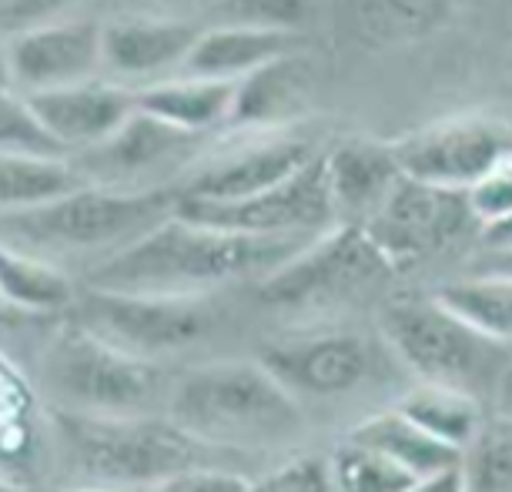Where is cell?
<instances>
[{
  "label": "cell",
  "instance_id": "d4e9b609",
  "mask_svg": "<svg viewBox=\"0 0 512 492\" xmlns=\"http://www.w3.org/2000/svg\"><path fill=\"white\" fill-rule=\"evenodd\" d=\"M402 416H409L415 426H422L429 436H436L449 446L466 452L469 442L479 436L482 416H479V399L462 389H449V385H432L422 382L419 389L409 392L395 405Z\"/></svg>",
  "mask_w": 512,
  "mask_h": 492
},
{
  "label": "cell",
  "instance_id": "9c48e42d",
  "mask_svg": "<svg viewBox=\"0 0 512 492\" xmlns=\"http://www.w3.org/2000/svg\"><path fill=\"white\" fill-rule=\"evenodd\" d=\"M472 221L476 218L462 188H442L399 175L382 205L359 228L395 272V268H412L422 258L442 252Z\"/></svg>",
  "mask_w": 512,
  "mask_h": 492
},
{
  "label": "cell",
  "instance_id": "f546056e",
  "mask_svg": "<svg viewBox=\"0 0 512 492\" xmlns=\"http://www.w3.org/2000/svg\"><path fill=\"white\" fill-rule=\"evenodd\" d=\"M0 151L4 154H71L44 121L31 98L17 88H0Z\"/></svg>",
  "mask_w": 512,
  "mask_h": 492
},
{
  "label": "cell",
  "instance_id": "836d02e7",
  "mask_svg": "<svg viewBox=\"0 0 512 492\" xmlns=\"http://www.w3.org/2000/svg\"><path fill=\"white\" fill-rule=\"evenodd\" d=\"M164 492H251L258 482H251L245 472L225 466V462H201L178 476H171L161 486Z\"/></svg>",
  "mask_w": 512,
  "mask_h": 492
},
{
  "label": "cell",
  "instance_id": "74e56055",
  "mask_svg": "<svg viewBox=\"0 0 512 492\" xmlns=\"http://www.w3.org/2000/svg\"><path fill=\"white\" fill-rule=\"evenodd\" d=\"M0 88H14V64H11V34L0 31Z\"/></svg>",
  "mask_w": 512,
  "mask_h": 492
},
{
  "label": "cell",
  "instance_id": "ffe728a7",
  "mask_svg": "<svg viewBox=\"0 0 512 492\" xmlns=\"http://www.w3.org/2000/svg\"><path fill=\"white\" fill-rule=\"evenodd\" d=\"M298 47H305L302 34L218 21L215 27H201L198 41L191 44L181 71L238 81V77L251 74L255 67L275 61V57H282V54H292Z\"/></svg>",
  "mask_w": 512,
  "mask_h": 492
},
{
  "label": "cell",
  "instance_id": "7402d4cb",
  "mask_svg": "<svg viewBox=\"0 0 512 492\" xmlns=\"http://www.w3.org/2000/svg\"><path fill=\"white\" fill-rule=\"evenodd\" d=\"M352 442H362V446H372L385 452L392 462L409 472L415 479V489L425 492L432 479L442 476L449 469H459L466 452L449 446L436 436H429L422 426H415L409 416H402L399 409L392 412H382V416H372L365 419L362 426L352 429Z\"/></svg>",
  "mask_w": 512,
  "mask_h": 492
},
{
  "label": "cell",
  "instance_id": "603a6c76",
  "mask_svg": "<svg viewBox=\"0 0 512 492\" xmlns=\"http://www.w3.org/2000/svg\"><path fill=\"white\" fill-rule=\"evenodd\" d=\"M77 285L67 268L0 241V302L27 315H64L74 305Z\"/></svg>",
  "mask_w": 512,
  "mask_h": 492
},
{
  "label": "cell",
  "instance_id": "d6986e66",
  "mask_svg": "<svg viewBox=\"0 0 512 492\" xmlns=\"http://www.w3.org/2000/svg\"><path fill=\"white\" fill-rule=\"evenodd\" d=\"M325 175L335 218H342V225H362L385 201L402 168L392 144L349 138L325 151Z\"/></svg>",
  "mask_w": 512,
  "mask_h": 492
},
{
  "label": "cell",
  "instance_id": "1f68e13d",
  "mask_svg": "<svg viewBox=\"0 0 512 492\" xmlns=\"http://www.w3.org/2000/svg\"><path fill=\"white\" fill-rule=\"evenodd\" d=\"M466 195H469L472 218H476L479 225H489V221L509 215L512 211V148L502 154L479 181H472L466 188Z\"/></svg>",
  "mask_w": 512,
  "mask_h": 492
},
{
  "label": "cell",
  "instance_id": "9a60e30c",
  "mask_svg": "<svg viewBox=\"0 0 512 492\" xmlns=\"http://www.w3.org/2000/svg\"><path fill=\"white\" fill-rule=\"evenodd\" d=\"M14 88L24 94L64 88L101 74V24L64 17L11 34Z\"/></svg>",
  "mask_w": 512,
  "mask_h": 492
},
{
  "label": "cell",
  "instance_id": "4dcf8cb0",
  "mask_svg": "<svg viewBox=\"0 0 512 492\" xmlns=\"http://www.w3.org/2000/svg\"><path fill=\"white\" fill-rule=\"evenodd\" d=\"M469 449L472 452L462 459L466 489L512 492V419L479 429V436L469 442Z\"/></svg>",
  "mask_w": 512,
  "mask_h": 492
},
{
  "label": "cell",
  "instance_id": "277c9868",
  "mask_svg": "<svg viewBox=\"0 0 512 492\" xmlns=\"http://www.w3.org/2000/svg\"><path fill=\"white\" fill-rule=\"evenodd\" d=\"M168 419L218 449H241L295 429L298 402L262 362L225 359L175 379Z\"/></svg>",
  "mask_w": 512,
  "mask_h": 492
},
{
  "label": "cell",
  "instance_id": "2e32d148",
  "mask_svg": "<svg viewBox=\"0 0 512 492\" xmlns=\"http://www.w3.org/2000/svg\"><path fill=\"white\" fill-rule=\"evenodd\" d=\"M258 362L292 395H315V399H335L359 389L372 372L369 345L349 332L265 345Z\"/></svg>",
  "mask_w": 512,
  "mask_h": 492
},
{
  "label": "cell",
  "instance_id": "ba28073f",
  "mask_svg": "<svg viewBox=\"0 0 512 492\" xmlns=\"http://www.w3.org/2000/svg\"><path fill=\"white\" fill-rule=\"evenodd\" d=\"M389 272V262L359 225H338L308 238L298 252L272 268L258 285V298L278 308L318 305L355 295Z\"/></svg>",
  "mask_w": 512,
  "mask_h": 492
},
{
  "label": "cell",
  "instance_id": "d6a6232c",
  "mask_svg": "<svg viewBox=\"0 0 512 492\" xmlns=\"http://www.w3.org/2000/svg\"><path fill=\"white\" fill-rule=\"evenodd\" d=\"M258 489L268 492H332L338 489L332 459L318 456H295L272 469L268 476L258 482Z\"/></svg>",
  "mask_w": 512,
  "mask_h": 492
},
{
  "label": "cell",
  "instance_id": "e0dca14e",
  "mask_svg": "<svg viewBox=\"0 0 512 492\" xmlns=\"http://www.w3.org/2000/svg\"><path fill=\"white\" fill-rule=\"evenodd\" d=\"M44 121V128L64 144L67 151H88L104 138H111L124 121L138 111V91L111 77H88L64 88L27 94Z\"/></svg>",
  "mask_w": 512,
  "mask_h": 492
},
{
  "label": "cell",
  "instance_id": "4316f807",
  "mask_svg": "<svg viewBox=\"0 0 512 492\" xmlns=\"http://www.w3.org/2000/svg\"><path fill=\"white\" fill-rule=\"evenodd\" d=\"M452 0H359L362 31L379 41H402V37H422L449 17Z\"/></svg>",
  "mask_w": 512,
  "mask_h": 492
},
{
  "label": "cell",
  "instance_id": "83f0119b",
  "mask_svg": "<svg viewBox=\"0 0 512 492\" xmlns=\"http://www.w3.org/2000/svg\"><path fill=\"white\" fill-rule=\"evenodd\" d=\"M335 482L345 492H415V479L385 452L352 442L332 456Z\"/></svg>",
  "mask_w": 512,
  "mask_h": 492
},
{
  "label": "cell",
  "instance_id": "f1b7e54d",
  "mask_svg": "<svg viewBox=\"0 0 512 492\" xmlns=\"http://www.w3.org/2000/svg\"><path fill=\"white\" fill-rule=\"evenodd\" d=\"M328 0H218L215 14L225 24H251L268 31L302 34L325 14Z\"/></svg>",
  "mask_w": 512,
  "mask_h": 492
},
{
  "label": "cell",
  "instance_id": "cb8c5ba5",
  "mask_svg": "<svg viewBox=\"0 0 512 492\" xmlns=\"http://www.w3.org/2000/svg\"><path fill=\"white\" fill-rule=\"evenodd\" d=\"M88 185L71 154H4L0 151V215L47 205Z\"/></svg>",
  "mask_w": 512,
  "mask_h": 492
},
{
  "label": "cell",
  "instance_id": "8d00e7d4",
  "mask_svg": "<svg viewBox=\"0 0 512 492\" xmlns=\"http://www.w3.org/2000/svg\"><path fill=\"white\" fill-rule=\"evenodd\" d=\"M479 272H489V275H506L512 278V248H486L482 255V265Z\"/></svg>",
  "mask_w": 512,
  "mask_h": 492
},
{
  "label": "cell",
  "instance_id": "484cf974",
  "mask_svg": "<svg viewBox=\"0 0 512 492\" xmlns=\"http://www.w3.org/2000/svg\"><path fill=\"white\" fill-rule=\"evenodd\" d=\"M436 298L482 335L496 342H512V278L476 272L466 282L442 285Z\"/></svg>",
  "mask_w": 512,
  "mask_h": 492
},
{
  "label": "cell",
  "instance_id": "30bf717a",
  "mask_svg": "<svg viewBox=\"0 0 512 492\" xmlns=\"http://www.w3.org/2000/svg\"><path fill=\"white\" fill-rule=\"evenodd\" d=\"M178 215L201 225H215L245 235H272V238H298L315 235L335 218L332 195H328L325 154H315L295 175L278 185L255 191L248 198L231 201H205V198H178Z\"/></svg>",
  "mask_w": 512,
  "mask_h": 492
},
{
  "label": "cell",
  "instance_id": "5b68a950",
  "mask_svg": "<svg viewBox=\"0 0 512 492\" xmlns=\"http://www.w3.org/2000/svg\"><path fill=\"white\" fill-rule=\"evenodd\" d=\"M37 375L51 405L88 416H151L175 385L161 362L114 349L74 318L44 335Z\"/></svg>",
  "mask_w": 512,
  "mask_h": 492
},
{
  "label": "cell",
  "instance_id": "8fae6325",
  "mask_svg": "<svg viewBox=\"0 0 512 492\" xmlns=\"http://www.w3.org/2000/svg\"><path fill=\"white\" fill-rule=\"evenodd\" d=\"M208 134L181 131L175 124L154 118L148 111H134L111 138H104L94 148L81 151L77 168L94 185L111 188H164L175 185L171 175H185L188 164L205 151Z\"/></svg>",
  "mask_w": 512,
  "mask_h": 492
},
{
  "label": "cell",
  "instance_id": "4fadbf2b",
  "mask_svg": "<svg viewBox=\"0 0 512 492\" xmlns=\"http://www.w3.org/2000/svg\"><path fill=\"white\" fill-rule=\"evenodd\" d=\"M315 148L305 138L292 134V128L251 131L238 144L215 151H201L188 171L181 175L178 191L185 198L205 201H231L248 198L295 175L302 164L315 158Z\"/></svg>",
  "mask_w": 512,
  "mask_h": 492
},
{
  "label": "cell",
  "instance_id": "6da1fadb",
  "mask_svg": "<svg viewBox=\"0 0 512 492\" xmlns=\"http://www.w3.org/2000/svg\"><path fill=\"white\" fill-rule=\"evenodd\" d=\"M302 245V238L245 235L201 225L175 211L108 262L94 265L88 285L148 295H215L241 278H265Z\"/></svg>",
  "mask_w": 512,
  "mask_h": 492
},
{
  "label": "cell",
  "instance_id": "8992f818",
  "mask_svg": "<svg viewBox=\"0 0 512 492\" xmlns=\"http://www.w3.org/2000/svg\"><path fill=\"white\" fill-rule=\"evenodd\" d=\"M382 335L422 382L479 395L506 369L502 342L462 322L436 295L395 298L382 308Z\"/></svg>",
  "mask_w": 512,
  "mask_h": 492
},
{
  "label": "cell",
  "instance_id": "52a82bcc",
  "mask_svg": "<svg viewBox=\"0 0 512 492\" xmlns=\"http://www.w3.org/2000/svg\"><path fill=\"white\" fill-rule=\"evenodd\" d=\"M67 318L111 342L114 349L148 362H164L205 342L215 332L218 312L211 295L111 292L88 285L77 288Z\"/></svg>",
  "mask_w": 512,
  "mask_h": 492
},
{
  "label": "cell",
  "instance_id": "d590c367",
  "mask_svg": "<svg viewBox=\"0 0 512 492\" xmlns=\"http://www.w3.org/2000/svg\"><path fill=\"white\" fill-rule=\"evenodd\" d=\"M482 245L486 248H512V211L489 225H482Z\"/></svg>",
  "mask_w": 512,
  "mask_h": 492
},
{
  "label": "cell",
  "instance_id": "5bb4252c",
  "mask_svg": "<svg viewBox=\"0 0 512 492\" xmlns=\"http://www.w3.org/2000/svg\"><path fill=\"white\" fill-rule=\"evenodd\" d=\"M201 27L181 17L128 14L101 24V74L128 88H144L185 67Z\"/></svg>",
  "mask_w": 512,
  "mask_h": 492
},
{
  "label": "cell",
  "instance_id": "ac0fdd59",
  "mask_svg": "<svg viewBox=\"0 0 512 492\" xmlns=\"http://www.w3.org/2000/svg\"><path fill=\"white\" fill-rule=\"evenodd\" d=\"M315 67L298 47L275 61L255 67L251 74L235 81L228 128L235 131H275L295 128V121L308 111L312 101Z\"/></svg>",
  "mask_w": 512,
  "mask_h": 492
},
{
  "label": "cell",
  "instance_id": "e575fe53",
  "mask_svg": "<svg viewBox=\"0 0 512 492\" xmlns=\"http://www.w3.org/2000/svg\"><path fill=\"white\" fill-rule=\"evenodd\" d=\"M84 0H4L0 4V24L7 27H34L47 21H64Z\"/></svg>",
  "mask_w": 512,
  "mask_h": 492
},
{
  "label": "cell",
  "instance_id": "3957f363",
  "mask_svg": "<svg viewBox=\"0 0 512 492\" xmlns=\"http://www.w3.org/2000/svg\"><path fill=\"white\" fill-rule=\"evenodd\" d=\"M51 432L71 472L88 486L161 489L191 466L221 462L218 446L158 416H88L51 405Z\"/></svg>",
  "mask_w": 512,
  "mask_h": 492
},
{
  "label": "cell",
  "instance_id": "7c38bea8",
  "mask_svg": "<svg viewBox=\"0 0 512 492\" xmlns=\"http://www.w3.org/2000/svg\"><path fill=\"white\" fill-rule=\"evenodd\" d=\"M389 144L402 175L466 191L512 148V124L489 114H459Z\"/></svg>",
  "mask_w": 512,
  "mask_h": 492
},
{
  "label": "cell",
  "instance_id": "44dd1931",
  "mask_svg": "<svg viewBox=\"0 0 512 492\" xmlns=\"http://www.w3.org/2000/svg\"><path fill=\"white\" fill-rule=\"evenodd\" d=\"M231 101H235V81L205 74H168L138 88V108L154 118L175 124L191 134H211L228 128Z\"/></svg>",
  "mask_w": 512,
  "mask_h": 492
},
{
  "label": "cell",
  "instance_id": "7a4b0ae2",
  "mask_svg": "<svg viewBox=\"0 0 512 492\" xmlns=\"http://www.w3.org/2000/svg\"><path fill=\"white\" fill-rule=\"evenodd\" d=\"M178 198V185L131 191L88 181L47 205L0 215V241L61 268L64 262H88L94 268L175 215Z\"/></svg>",
  "mask_w": 512,
  "mask_h": 492
}]
</instances>
